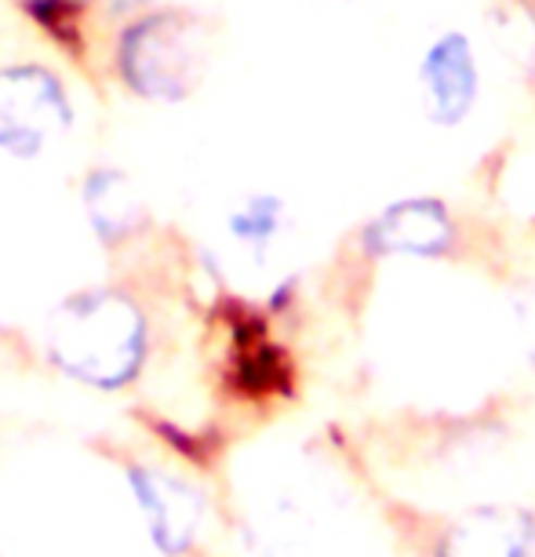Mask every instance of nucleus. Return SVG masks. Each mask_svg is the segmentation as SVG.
Listing matches in <instances>:
<instances>
[{
  "label": "nucleus",
  "instance_id": "nucleus-1",
  "mask_svg": "<svg viewBox=\"0 0 535 557\" xmlns=\"http://www.w3.org/2000/svg\"><path fill=\"white\" fill-rule=\"evenodd\" d=\"M48 361L66 380L117 394L142 375L150 357V321L121 288H80L51 310L45 329Z\"/></svg>",
  "mask_w": 535,
  "mask_h": 557
},
{
  "label": "nucleus",
  "instance_id": "nucleus-2",
  "mask_svg": "<svg viewBox=\"0 0 535 557\" xmlns=\"http://www.w3.org/2000/svg\"><path fill=\"white\" fill-rule=\"evenodd\" d=\"M201 18L183 8H146L132 15L113 40V73L142 102H186L201 84Z\"/></svg>",
  "mask_w": 535,
  "mask_h": 557
},
{
  "label": "nucleus",
  "instance_id": "nucleus-3",
  "mask_svg": "<svg viewBox=\"0 0 535 557\" xmlns=\"http://www.w3.org/2000/svg\"><path fill=\"white\" fill-rule=\"evenodd\" d=\"M77 124V107L48 62L0 66V153L12 161H40Z\"/></svg>",
  "mask_w": 535,
  "mask_h": 557
},
{
  "label": "nucleus",
  "instance_id": "nucleus-4",
  "mask_svg": "<svg viewBox=\"0 0 535 557\" xmlns=\"http://www.w3.org/2000/svg\"><path fill=\"white\" fill-rule=\"evenodd\" d=\"M415 84L423 117L437 128H459L474 113L481 96V70L477 51L463 29H445L430 40L419 55Z\"/></svg>",
  "mask_w": 535,
  "mask_h": 557
},
{
  "label": "nucleus",
  "instance_id": "nucleus-5",
  "mask_svg": "<svg viewBox=\"0 0 535 557\" xmlns=\"http://www.w3.org/2000/svg\"><path fill=\"white\" fill-rule=\"evenodd\" d=\"M456 240H459L456 215L437 197H405V201H394L361 230V248L369 256L440 259L456 248Z\"/></svg>",
  "mask_w": 535,
  "mask_h": 557
},
{
  "label": "nucleus",
  "instance_id": "nucleus-6",
  "mask_svg": "<svg viewBox=\"0 0 535 557\" xmlns=\"http://www.w3.org/2000/svg\"><path fill=\"white\" fill-rule=\"evenodd\" d=\"M128 485L139 499V507L150 524L153 543L164 554H186L201 532L204 521V499L190 481L164 474L153 467H132Z\"/></svg>",
  "mask_w": 535,
  "mask_h": 557
},
{
  "label": "nucleus",
  "instance_id": "nucleus-7",
  "mask_svg": "<svg viewBox=\"0 0 535 557\" xmlns=\"http://www.w3.org/2000/svg\"><path fill=\"white\" fill-rule=\"evenodd\" d=\"M80 208L88 219V230L96 234L102 248H124L150 226V208H146L139 186L128 172L113 164H99L84 175Z\"/></svg>",
  "mask_w": 535,
  "mask_h": 557
},
{
  "label": "nucleus",
  "instance_id": "nucleus-8",
  "mask_svg": "<svg viewBox=\"0 0 535 557\" xmlns=\"http://www.w3.org/2000/svg\"><path fill=\"white\" fill-rule=\"evenodd\" d=\"M535 524L518 510H481L448 532L445 557H532Z\"/></svg>",
  "mask_w": 535,
  "mask_h": 557
},
{
  "label": "nucleus",
  "instance_id": "nucleus-9",
  "mask_svg": "<svg viewBox=\"0 0 535 557\" xmlns=\"http://www.w3.org/2000/svg\"><path fill=\"white\" fill-rule=\"evenodd\" d=\"M288 223V205L281 194L259 190L245 194L240 201L226 212V237L237 248L251 251V256H266L270 245L281 237V230Z\"/></svg>",
  "mask_w": 535,
  "mask_h": 557
},
{
  "label": "nucleus",
  "instance_id": "nucleus-10",
  "mask_svg": "<svg viewBox=\"0 0 535 557\" xmlns=\"http://www.w3.org/2000/svg\"><path fill=\"white\" fill-rule=\"evenodd\" d=\"M12 4L26 18H34L37 26H45L48 34L62 37L66 34V26L73 23V15L84 8V0H12Z\"/></svg>",
  "mask_w": 535,
  "mask_h": 557
},
{
  "label": "nucleus",
  "instance_id": "nucleus-11",
  "mask_svg": "<svg viewBox=\"0 0 535 557\" xmlns=\"http://www.w3.org/2000/svg\"><path fill=\"white\" fill-rule=\"evenodd\" d=\"M296 299H299V277L277 281L274 292L266 296V313H285V310L296 307Z\"/></svg>",
  "mask_w": 535,
  "mask_h": 557
}]
</instances>
